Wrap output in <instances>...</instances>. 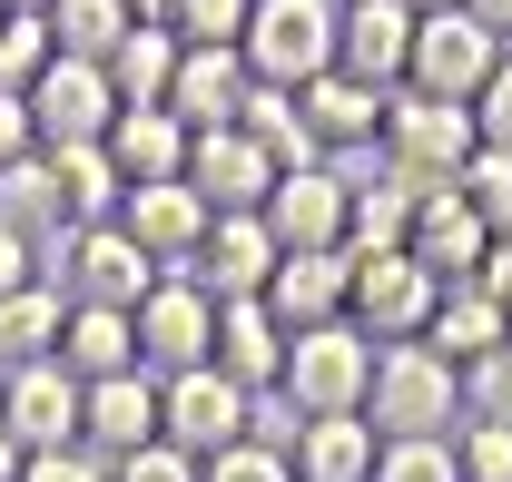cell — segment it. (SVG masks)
Segmentation results:
<instances>
[{
	"mask_svg": "<svg viewBox=\"0 0 512 482\" xmlns=\"http://www.w3.org/2000/svg\"><path fill=\"white\" fill-rule=\"evenodd\" d=\"M40 276H50L69 305H119V315H138V305L158 296V256L128 237L119 217H109V227H69V237H50V246H40Z\"/></svg>",
	"mask_w": 512,
	"mask_h": 482,
	"instance_id": "6da1fadb",
	"label": "cell"
},
{
	"mask_svg": "<svg viewBox=\"0 0 512 482\" xmlns=\"http://www.w3.org/2000/svg\"><path fill=\"white\" fill-rule=\"evenodd\" d=\"M365 423H375L384 443H414V433H463V374H453L434 345H375Z\"/></svg>",
	"mask_w": 512,
	"mask_h": 482,
	"instance_id": "7a4b0ae2",
	"label": "cell"
},
{
	"mask_svg": "<svg viewBox=\"0 0 512 482\" xmlns=\"http://www.w3.org/2000/svg\"><path fill=\"white\" fill-rule=\"evenodd\" d=\"M473 148H483V128H473L463 99H424V89H394V99H384L375 158H384L404 187H453L463 168H473Z\"/></svg>",
	"mask_w": 512,
	"mask_h": 482,
	"instance_id": "3957f363",
	"label": "cell"
},
{
	"mask_svg": "<svg viewBox=\"0 0 512 482\" xmlns=\"http://www.w3.org/2000/svg\"><path fill=\"white\" fill-rule=\"evenodd\" d=\"M365 384H375V335H365L355 315H345V325H306V335L286 345V374H276V394L306 423L365 414Z\"/></svg>",
	"mask_w": 512,
	"mask_h": 482,
	"instance_id": "277c9868",
	"label": "cell"
},
{
	"mask_svg": "<svg viewBox=\"0 0 512 482\" xmlns=\"http://www.w3.org/2000/svg\"><path fill=\"white\" fill-rule=\"evenodd\" d=\"M335 20H345V0H256L247 10V79L256 89H306L335 69Z\"/></svg>",
	"mask_w": 512,
	"mask_h": 482,
	"instance_id": "5b68a950",
	"label": "cell"
},
{
	"mask_svg": "<svg viewBox=\"0 0 512 482\" xmlns=\"http://www.w3.org/2000/svg\"><path fill=\"white\" fill-rule=\"evenodd\" d=\"M247 414H256V394L227 384L217 364L158 374V443H178V453H197V463H217L227 443H247Z\"/></svg>",
	"mask_w": 512,
	"mask_h": 482,
	"instance_id": "8992f818",
	"label": "cell"
},
{
	"mask_svg": "<svg viewBox=\"0 0 512 482\" xmlns=\"http://www.w3.org/2000/svg\"><path fill=\"white\" fill-rule=\"evenodd\" d=\"M286 256H335L345 227H355V168L345 158H325V168H286V178L266 187V207H256Z\"/></svg>",
	"mask_w": 512,
	"mask_h": 482,
	"instance_id": "52a82bcc",
	"label": "cell"
},
{
	"mask_svg": "<svg viewBox=\"0 0 512 482\" xmlns=\"http://www.w3.org/2000/svg\"><path fill=\"white\" fill-rule=\"evenodd\" d=\"M512 50L473 20V10H434V20H414V69H404V89H424V99H483L493 89V69H503Z\"/></svg>",
	"mask_w": 512,
	"mask_h": 482,
	"instance_id": "ba28073f",
	"label": "cell"
},
{
	"mask_svg": "<svg viewBox=\"0 0 512 482\" xmlns=\"http://www.w3.org/2000/svg\"><path fill=\"white\" fill-rule=\"evenodd\" d=\"M79 414H89V384H79L60 355L10 364V384H0V433H10L20 453H69V443H79Z\"/></svg>",
	"mask_w": 512,
	"mask_h": 482,
	"instance_id": "9c48e42d",
	"label": "cell"
},
{
	"mask_svg": "<svg viewBox=\"0 0 512 482\" xmlns=\"http://www.w3.org/2000/svg\"><path fill=\"white\" fill-rule=\"evenodd\" d=\"M434 305H444V286H434L404 246H394V256H355V325H365L375 345H424Z\"/></svg>",
	"mask_w": 512,
	"mask_h": 482,
	"instance_id": "30bf717a",
	"label": "cell"
},
{
	"mask_svg": "<svg viewBox=\"0 0 512 482\" xmlns=\"http://www.w3.org/2000/svg\"><path fill=\"white\" fill-rule=\"evenodd\" d=\"M404 256H414L434 286H473L483 256H493V227L473 217L463 187H414V237H404Z\"/></svg>",
	"mask_w": 512,
	"mask_h": 482,
	"instance_id": "8fae6325",
	"label": "cell"
},
{
	"mask_svg": "<svg viewBox=\"0 0 512 482\" xmlns=\"http://www.w3.org/2000/svg\"><path fill=\"white\" fill-rule=\"evenodd\" d=\"M30 119H40V148H99L119 119V89L99 60H50L30 89Z\"/></svg>",
	"mask_w": 512,
	"mask_h": 482,
	"instance_id": "7c38bea8",
	"label": "cell"
},
{
	"mask_svg": "<svg viewBox=\"0 0 512 482\" xmlns=\"http://www.w3.org/2000/svg\"><path fill=\"white\" fill-rule=\"evenodd\" d=\"M207 345H217L207 286L197 276H158V296L138 305V364L148 374H188V364H207Z\"/></svg>",
	"mask_w": 512,
	"mask_h": 482,
	"instance_id": "4fadbf2b",
	"label": "cell"
},
{
	"mask_svg": "<svg viewBox=\"0 0 512 482\" xmlns=\"http://www.w3.org/2000/svg\"><path fill=\"white\" fill-rule=\"evenodd\" d=\"M119 227L148 246V256H158V276H188L197 246H207V227H217V207H207L188 178H168V187H128Z\"/></svg>",
	"mask_w": 512,
	"mask_h": 482,
	"instance_id": "5bb4252c",
	"label": "cell"
},
{
	"mask_svg": "<svg viewBox=\"0 0 512 482\" xmlns=\"http://www.w3.org/2000/svg\"><path fill=\"white\" fill-rule=\"evenodd\" d=\"M335 69L365 79V89H404V69H414V10H404V0H345V20H335Z\"/></svg>",
	"mask_w": 512,
	"mask_h": 482,
	"instance_id": "9a60e30c",
	"label": "cell"
},
{
	"mask_svg": "<svg viewBox=\"0 0 512 482\" xmlns=\"http://www.w3.org/2000/svg\"><path fill=\"white\" fill-rule=\"evenodd\" d=\"M188 187L217 207V217H256L266 187H276V158L256 148L247 128H207V138H188Z\"/></svg>",
	"mask_w": 512,
	"mask_h": 482,
	"instance_id": "2e32d148",
	"label": "cell"
},
{
	"mask_svg": "<svg viewBox=\"0 0 512 482\" xmlns=\"http://www.w3.org/2000/svg\"><path fill=\"white\" fill-rule=\"evenodd\" d=\"M276 256H286V246H276L266 217H217L188 276L207 286V305H237V296H266V286H276Z\"/></svg>",
	"mask_w": 512,
	"mask_h": 482,
	"instance_id": "e0dca14e",
	"label": "cell"
},
{
	"mask_svg": "<svg viewBox=\"0 0 512 482\" xmlns=\"http://www.w3.org/2000/svg\"><path fill=\"white\" fill-rule=\"evenodd\" d=\"M384 99H394V89H365V79H345V69H325V79H306V89H296V109H306V128H316L325 158H375Z\"/></svg>",
	"mask_w": 512,
	"mask_h": 482,
	"instance_id": "ac0fdd59",
	"label": "cell"
},
{
	"mask_svg": "<svg viewBox=\"0 0 512 482\" xmlns=\"http://www.w3.org/2000/svg\"><path fill=\"white\" fill-rule=\"evenodd\" d=\"M286 325H276V305L266 296H237L217 305V345H207V364L227 374V384H247V394H276V374H286Z\"/></svg>",
	"mask_w": 512,
	"mask_h": 482,
	"instance_id": "d6986e66",
	"label": "cell"
},
{
	"mask_svg": "<svg viewBox=\"0 0 512 482\" xmlns=\"http://www.w3.org/2000/svg\"><path fill=\"white\" fill-rule=\"evenodd\" d=\"M266 305H276L286 335H306V325H345V315H355V256H345V246H335V256H276Z\"/></svg>",
	"mask_w": 512,
	"mask_h": 482,
	"instance_id": "ffe728a7",
	"label": "cell"
},
{
	"mask_svg": "<svg viewBox=\"0 0 512 482\" xmlns=\"http://www.w3.org/2000/svg\"><path fill=\"white\" fill-rule=\"evenodd\" d=\"M79 443H89L99 463H128V453H148V443H158V374L138 364V374H109V384H89Z\"/></svg>",
	"mask_w": 512,
	"mask_h": 482,
	"instance_id": "44dd1931",
	"label": "cell"
},
{
	"mask_svg": "<svg viewBox=\"0 0 512 482\" xmlns=\"http://www.w3.org/2000/svg\"><path fill=\"white\" fill-rule=\"evenodd\" d=\"M247 50H178V79H168V109L188 119V138H207V128H237V109H247Z\"/></svg>",
	"mask_w": 512,
	"mask_h": 482,
	"instance_id": "7402d4cb",
	"label": "cell"
},
{
	"mask_svg": "<svg viewBox=\"0 0 512 482\" xmlns=\"http://www.w3.org/2000/svg\"><path fill=\"white\" fill-rule=\"evenodd\" d=\"M99 148H109V168H119L128 187H168V178H188V119H178V109H119Z\"/></svg>",
	"mask_w": 512,
	"mask_h": 482,
	"instance_id": "603a6c76",
	"label": "cell"
},
{
	"mask_svg": "<svg viewBox=\"0 0 512 482\" xmlns=\"http://www.w3.org/2000/svg\"><path fill=\"white\" fill-rule=\"evenodd\" d=\"M424 345H434V355H444L453 374H473L483 355H503V345H512V315H503L493 296H483V286H444L434 325H424Z\"/></svg>",
	"mask_w": 512,
	"mask_h": 482,
	"instance_id": "cb8c5ba5",
	"label": "cell"
},
{
	"mask_svg": "<svg viewBox=\"0 0 512 482\" xmlns=\"http://www.w3.org/2000/svg\"><path fill=\"white\" fill-rule=\"evenodd\" d=\"M60 364L79 374V384L138 374V315H119V305H69V325H60Z\"/></svg>",
	"mask_w": 512,
	"mask_h": 482,
	"instance_id": "d4e9b609",
	"label": "cell"
},
{
	"mask_svg": "<svg viewBox=\"0 0 512 482\" xmlns=\"http://www.w3.org/2000/svg\"><path fill=\"white\" fill-rule=\"evenodd\" d=\"M375 453H384V433L365 414H325L296 433V482H375Z\"/></svg>",
	"mask_w": 512,
	"mask_h": 482,
	"instance_id": "484cf974",
	"label": "cell"
},
{
	"mask_svg": "<svg viewBox=\"0 0 512 482\" xmlns=\"http://www.w3.org/2000/svg\"><path fill=\"white\" fill-rule=\"evenodd\" d=\"M355 168V158H345ZM414 237V187L394 178V168H355V227H345V256H394V246Z\"/></svg>",
	"mask_w": 512,
	"mask_h": 482,
	"instance_id": "4316f807",
	"label": "cell"
},
{
	"mask_svg": "<svg viewBox=\"0 0 512 482\" xmlns=\"http://www.w3.org/2000/svg\"><path fill=\"white\" fill-rule=\"evenodd\" d=\"M178 30H158V20H138L119 50H109V89H119V109H168V79H178Z\"/></svg>",
	"mask_w": 512,
	"mask_h": 482,
	"instance_id": "83f0119b",
	"label": "cell"
},
{
	"mask_svg": "<svg viewBox=\"0 0 512 482\" xmlns=\"http://www.w3.org/2000/svg\"><path fill=\"white\" fill-rule=\"evenodd\" d=\"M50 158V178H60V217L69 227H109L128 207V178L109 168V148H40Z\"/></svg>",
	"mask_w": 512,
	"mask_h": 482,
	"instance_id": "f1b7e54d",
	"label": "cell"
},
{
	"mask_svg": "<svg viewBox=\"0 0 512 482\" xmlns=\"http://www.w3.org/2000/svg\"><path fill=\"white\" fill-rule=\"evenodd\" d=\"M237 128L276 158V178H286V168H325V148H316V128H306V109H296V89H247Z\"/></svg>",
	"mask_w": 512,
	"mask_h": 482,
	"instance_id": "f546056e",
	"label": "cell"
},
{
	"mask_svg": "<svg viewBox=\"0 0 512 482\" xmlns=\"http://www.w3.org/2000/svg\"><path fill=\"white\" fill-rule=\"evenodd\" d=\"M60 325H69V296L40 276V286H20V296H0V364H40L60 355Z\"/></svg>",
	"mask_w": 512,
	"mask_h": 482,
	"instance_id": "4dcf8cb0",
	"label": "cell"
},
{
	"mask_svg": "<svg viewBox=\"0 0 512 482\" xmlns=\"http://www.w3.org/2000/svg\"><path fill=\"white\" fill-rule=\"evenodd\" d=\"M128 30H138V10L128 0H50V40H60V60H99L119 50Z\"/></svg>",
	"mask_w": 512,
	"mask_h": 482,
	"instance_id": "1f68e13d",
	"label": "cell"
},
{
	"mask_svg": "<svg viewBox=\"0 0 512 482\" xmlns=\"http://www.w3.org/2000/svg\"><path fill=\"white\" fill-rule=\"evenodd\" d=\"M0 227H20V237H69L60 217V178H50V158H20V168H0Z\"/></svg>",
	"mask_w": 512,
	"mask_h": 482,
	"instance_id": "d6a6232c",
	"label": "cell"
},
{
	"mask_svg": "<svg viewBox=\"0 0 512 482\" xmlns=\"http://www.w3.org/2000/svg\"><path fill=\"white\" fill-rule=\"evenodd\" d=\"M60 60V40H50V10H10L0 20V89H40V69Z\"/></svg>",
	"mask_w": 512,
	"mask_h": 482,
	"instance_id": "836d02e7",
	"label": "cell"
},
{
	"mask_svg": "<svg viewBox=\"0 0 512 482\" xmlns=\"http://www.w3.org/2000/svg\"><path fill=\"white\" fill-rule=\"evenodd\" d=\"M375 482H463V453H453V433H414V443L375 453Z\"/></svg>",
	"mask_w": 512,
	"mask_h": 482,
	"instance_id": "e575fe53",
	"label": "cell"
},
{
	"mask_svg": "<svg viewBox=\"0 0 512 482\" xmlns=\"http://www.w3.org/2000/svg\"><path fill=\"white\" fill-rule=\"evenodd\" d=\"M247 10L256 0H178L168 30H178L188 50H237V40H247Z\"/></svg>",
	"mask_w": 512,
	"mask_h": 482,
	"instance_id": "d590c367",
	"label": "cell"
},
{
	"mask_svg": "<svg viewBox=\"0 0 512 482\" xmlns=\"http://www.w3.org/2000/svg\"><path fill=\"white\" fill-rule=\"evenodd\" d=\"M453 187L473 197V217H483L493 237H512V158H503V148H473V168H463Z\"/></svg>",
	"mask_w": 512,
	"mask_h": 482,
	"instance_id": "8d00e7d4",
	"label": "cell"
},
{
	"mask_svg": "<svg viewBox=\"0 0 512 482\" xmlns=\"http://www.w3.org/2000/svg\"><path fill=\"white\" fill-rule=\"evenodd\" d=\"M463 423H512V345L463 374Z\"/></svg>",
	"mask_w": 512,
	"mask_h": 482,
	"instance_id": "74e56055",
	"label": "cell"
},
{
	"mask_svg": "<svg viewBox=\"0 0 512 482\" xmlns=\"http://www.w3.org/2000/svg\"><path fill=\"white\" fill-rule=\"evenodd\" d=\"M453 453H463V482H512V423H463Z\"/></svg>",
	"mask_w": 512,
	"mask_h": 482,
	"instance_id": "f35d334b",
	"label": "cell"
},
{
	"mask_svg": "<svg viewBox=\"0 0 512 482\" xmlns=\"http://www.w3.org/2000/svg\"><path fill=\"white\" fill-rule=\"evenodd\" d=\"M109 482H207V463H197V453H178V443H148V453L109 463Z\"/></svg>",
	"mask_w": 512,
	"mask_h": 482,
	"instance_id": "ab89813d",
	"label": "cell"
},
{
	"mask_svg": "<svg viewBox=\"0 0 512 482\" xmlns=\"http://www.w3.org/2000/svg\"><path fill=\"white\" fill-rule=\"evenodd\" d=\"M207 482H296V463L266 453V443H227V453L207 463Z\"/></svg>",
	"mask_w": 512,
	"mask_h": 482,
	"instance_id": "60d3db41",
	"label": "cell"
},
{
	"mask_svg": "<svg viewBox=\"0 0 512 482\" xmlns=\"http://www.w3.org/2000/svg\"><path fill=\"white\" fill-rule=\"evenodd\" d=\"M20 482H109V463H99L89 443H69V453H30Z\"/></svg>",
	"mask_w": 512,
	"mask_h": 482,
	"instance_id": "b9f144b4",
	"label": "cell"
},
{
	"mask_svg": "<svg viewBox=\"0 0 512 482\" xmlns=\"http://www.w3.org/2000/svg\"><path fill=\"white\" fill-rule=\"evenodd\" d=\"M20 158H40V119L20 89H0V168H20Z\"/></svg>",
	"mask_w": 512,
	"mask_h": 482,
	"instance_id": "7bdbcfd3",
	"label": "cell"
},
{
	"mask_svg": "<svg viewBox=\"0 0 512 482\" xmlns=\"http://www.w3.org/2000/svg\"><path fill=\"white\" fill-rule=\"evenodd\" d=\"M473 128H483V148H503V158H512V60L493 69V89L473 99Z\"/></svg>",
	"mask_w": 512,
	"mask_h": 482,
	"instance_id": "ee69618b",
	"label": "cell"
},
{
	"mask_svg": "<svg viewBox=\"0 0 512 482\" xmlns=\"http://www.w3.org/2000/svg\"><path fill=\"white\" fill-rule=\"evenodd\" d=\"M20 286H40V237L0 227V296H20Z\"/></svg>",
	"mask_w": 512,
	"mask_h": 482,
	"instance_id": "f6af8a7d",
	"label": "cell"
},
{
	"mask_svg": "<svg viewBox=\"0 0 512 482\" xmlns=\"http://www.w3.org/2000/svg\"><path fill=\"white\" fill-rule=\"evenodd\" d=\"M473 286H483V296L512 315V237H493V256H483V276H473Z\"/></svg>",
	"mask_w": 512,
	"mask_h": 482,
	"instance_id": "bcb514c9",
	"label": "cell"
},
{
	"mask_svg": "<svg viewBox=\"0 0 512 482\" xmlns=\"http://www.w3.org/2000/svg\"><path fill=\"white\" fill-rule=\"evenodd\" d=\"M463 10H473V20H483V30H493V40L512 50V0H463Z\"/></svg>",
	"mask_w": 512,
	"mask_h": 482,
	"instance_id": "7dc6e473",
	"label": "cell"
},
{
	"mask_svg": "<svg viewBox=\"0 0 512 482\" xmlns=\"http://www.w3.org/2000/svg\"><path fill=\"white\" fill-rule=\"evenodd\" d=\"M20 463H30V453H20V443L0 433V482H20Z\"/></svg>",
	"mask_w": 512,
	"mask_h": 482,
	"instance_id": "c3c4849f",
	"label": "cell"
},
{
	"mask_svg": "<svg viewBox=\"0 0 512 482\" xmlns=\"http://www.w3.org/2000/svg\"><path fill=\"white\" fill-rule=\"evenodd\" d=\"M128 10H138V20H158V30H168V10H178V0H128Z\"/></svg>",
	"mask_w": 512,
	"mask_h": 482,
	"instance_id": "681fc988",
	"label": "cell"
},
{
	"mask_svg": "<svg viewBox=\"0 0 512 482\" xmlns=\"http://www.w3.org/2000/svg\"><path fill=\"white\" fill-rule=\"evenodd\" d=\"M404 10H414V20H434V10H463V0H404Z\"/></svg>",
	"mask_w": 512,
	"mask_h": 482,
	"instance_id": "f907efd6",
	"label": "cell"
},
{
	"mask_svg": "<svg viewBox=\"0 0 512 482\" xmlns=\"http://www.w3.org/2000/svg\"><path fill=\"white\" fill-rule=\"evenodd\" d=\"M0 10H50V0H0Z\"/></svg>",
	"mask_w": 512,
	"mask_h": 482,
	"instance_id": "816d5d0a",
	"label": "cell"
},
{
	"mask_svg": "<svg viewBox=\"0 0 512 482\" xmlns=\"http://www.w3.org/2000/svg\"><path fill=\"white\" fill-rule=\"evenodd\" d=\"M0 384H10V364H0Z\"/></svg>",
	"mask_w": 512,
	"mask_h": 482,
	"instance_id": "f5cc1de1",
	"label": "cell"
},
{
	"mask_svg": "<svg viewBox=\"0 0 512 482\" xmlns=\"http://www.w3.org/2000/svg\"><path fill=\"white\" fill-rule=\"evenodd\" d=\"M0 20H10V10H0Z\"/></svg>",
	"mask_w": 512,
	"mask_h": 482,
	"instance_id": "db71d44e",
	"label": "cell"
}]
</instances>
